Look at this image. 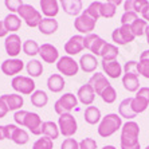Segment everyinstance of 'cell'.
Listing matches in <instances>:
<instances>
[{
    "instance_id": "6da1fadb",
    "label": "cell",
    "mask_w": 149,
    "mask_h": 149,
    "mask_svg": "<svg viewBox=\"0 0 149 149\" xmlns=\"http://www.w3.org/2000/svg\"><path fill=\"white\" fill-rule=\"evenodd\" d=\"M140 126L134 121H126L122 124L121 137H120V148L121 149H141L139 141Z\"/></svg>"
},
{
    "instance_id": "7a4b0ae2",
    "label": "cell",
    "mask_w": 149,
    "mask_h": 149,
    "mask_svg": "<svg viewBox=\"0 0 149 149\" xmlns=\"http://www.w3.org/2000/svg\"><path fill=\"white\" fill-rule=\"evenodd\" d=\"M122 128V118L117 113H109L105 117H102L101 122L98 124L97 132L101 137L108 139L110 136H113L117 130Z\"/></svg>"
},
{
    "instance_id": "3957f363",
    "label": "cell",
    "mask_w": 149,
    "mask_h": 149,
    "mask_svg": "<svg viewBox=\"0 0 149 149\" xmlns=\"http://www.w3.org/2000/svg\"><path fill=\"white\" fill-rule=\"evenodd\" d=\"M17 16L23 19L26 22V24L31 28L38 27L43 19L40 12L38 10H35V7H32L31 4H23L17 11Z\"/></svg>"
},
{
    "instance_id": "277c9868",
    "label": "cell",
    "mask_w": 149,
    "mask_h": 149,
    "mask_svg": "<svg viewBox=\"0 0 149 149\" xmlns=\"http://www.w3.org/2000/svg\"><path fill=\"white\" fill-rule=\"evenodd\" d=\"M11 86L16 93L24 94V95H31L35 91V82L34 78L31 77H24V75H16L11 81Z\"/></svg>"
},
{
    "instance_id": "5b68a950",
    "label": "cell",
    "mask_w": 149,
    "mask_h": 149,
    "mask_svg": "<svg viewBox=\"0 0 149 149\" xmlns=\"http://www.w3.org/2000/svg\"><path fill=\"white\" fill-rule=\"evenodd\" d=\"M58 128H59L61 134L65 136L66 139L73 137L77 133V129H78V124H77L75 117L71 113H65V114L59 116Z\"/></svg>"
},
{
    "instance_id": "8992f818",
    "label": "cell",
    "mask_w": 149,
    "mask_h": 149,
    "mask_svg": "<svg viewBox=\"0 0 149 149\" xmlns=\"http://www.w3.org/2000/svg\"><path fill=\"white\" fill-rule=\"evenodd\" d=\"M77 106H78V98H77V95H74L73 93H66V94H63L59 100L55 101L54 110H55V113L58 116H62L65 113H70Z\"/></svg>"
},
{
    "instance_id": "52a82bcc",
    "label": "cell",
    "mask_w": 149,
    "mask_h": 149,
    "mask_svg": "<svg viewBox=\"0 0 149 149\" xmlns=\"http://www.w3.org/2000/svg\"><path fill=\"white\" fill-rule=\"evenodd\" d=\"M56 69L61 73V75L63 74V75H66V77H74L79 71V63L77 62L73 56L65 55L58 59Z\"/></svg>"
},
{
    "instance_id": "ba28073f",
    "label": "cell",
    "mask_w": 149,
    "mask_h": 149,
    "mask_svg": "<svg viewBox=\"0 0 149 149\" xmlns=\"http://www.w3.org/2000/svg\"><path fill=\"white\" fill-rule=\"evenodd\" d=\"M134 35H133L130 26L128 24H121V27L116 28L111 32V40L114 42L116 46H125L128 43H132L134 40Z\"/></svg>"
},
{
    "instance_id": "9c48e42d",
    "label": "cell",
    "mask_w": 149,
    "mask_h": 149,
    "mask_svg": "<svg viewBox=\"0 0 149 149\" xmlns=\"http://www.w3.org/2000/svg\"><path fill=\"white\" fill-rule=\"evenodd\" d=\"M95 24H97V20L89 16L85 11L79 16H77L75 20H74V27L79 34H91L95 28Z\"/></svg>"
},
{
    "instance_id": "30bf717a",
    "label": "cell",
    "mask_w": 149,
    "mask_h": 149,
    "mask_svg": "<svg viewBox=\"0 0 149 149\" xmlns=\"http://www.w3.org/2000/svg\"><path fill=\"white\" fill-rule=\"evenodd\" d=\"M105 43H106V40H104L100 35L93 34V32H91V34H87L86 36H85V42H83L85 49H87L90 51V54H93V55H95V56L97 55L100 56L101 50H102V47L105 46Z\"/></svg>"
},
{
    "instance_id": "8fae6325",
    "label": "cell",
    "mask_w": 149,
    "mask_h": 149,
    "mask_svg": "<svg viewBox=\"0 0 149 149\" xmlns=\"http://www.w3.org/2000/svg\"><path fill=\"white\" fill-rule=\"evenodd\" d=\"M22 47H23V45H22L20 36L17 34H10L6 36V39H4V49H6V52L11 58H16L20 54Z\"/></svg>"
},
{
    "instance_id": "7c38bea8",
    "label": "cell",
    "mask_w": 149,
    "mask_h": 149,
    "mask_svg": "<svg viewBox=\"0 0 149 149\" xmlns=\"http://www.w3.org/2000/svg\"><path fill=\"white\" fill-rule=\"evenodd\" d=\"M83 42H85V36H82L81 34L73 35V36L65 43V46H63L65 52H66L69 56H74V55H77V54L82 52L83 49H85Z\"/></svg>"
},
{
    "instance_id": "4fadbf2b",
    "label": "cell",
    "mask_w": 149,
    "mask_h": 149,
    "mask_svg": "<svg viewBox=\"0 0 149 149\" xmlns=\"http://www.w3.org/2000/svg\"><path fill=\"white\" fill-rule=\"evenodd\" d=\"M0 69H1L3 74H6V75L16 77V74H19L22 70L24 69V62L17 58H10V59H6L0 65Z\"/></svg>"
},
{
    "instance_id": "5bb4252c",
    "label": "cell",
    "mask_w": 149,
    "mask_h": 149,
    "mask_svg": "<svg viewBox=\"0 0 149 149\" xmlns=\"http://www.w3.org/2000/svg\"><path fill=\"white\" fill-rule=\"evenodd\" d=\"M42 124L43 122H42L38 113L27 111V114L24 117V121H23V126H26L32 134H35V136L42 134Z\"/></svg>"
},
{
    "instance_id": "9a60e30c",
    "label": "cell",
    "mask_w": 149,
    "mask_h": 149,
    "mask_svg": "<svg viewBox=\"0 0 149 149\" xmlns=\"http://www.w3.org/2000/svg\"><path fill=\"white\" fill-rule=\"evenodd\" d=\"M39 56L46 63H56L59 59V51L51 43H43L39 47Z\"/></svg>"
},
{
    "instance_id": "2e32d148",
    "label": "cell",
    "mask_w": 149,
    "mask_h": 149,
    "mask_svg": "<svg viewBox=\"0 0 149 149\" xmlns=\"http://www.w3.org/2000/svg\"><path fill=\"white\" fill-rule=\"evenodd\" d=\"M77 98H78V102H81L85 106H91L95 100V91L89 83H85L77 91Z\"/></svg>"
},
{
    "instance_id": "e0dca14e",
    "label": "cell",
    "mask_w": 149,
    "mask_h": 149,
    "mask_svg": "<svg viewBox=\"0 0 149 149\" xmlns=\"http://www.w3.org/2000/svg\"><path fill=\"white\" fill-rule=\"evenodd\" d=\"M62 10L70 16H79L82 14V0H58Z\"/></svg>"
},
{
    "instance_id": "ac0fdd59",
    "label": "cell",
    "mask_w": 149,
    "mask_h": 149,
    "mask_svg": "<svg viewBox=\"0 0 149 149\" xmlns=\"http://www.w3.org/2000/svg\"><path fill=\"white\" fill-rule=\"evenodd\" d=\"M102 70L109 78H113V79L120 78L122 75V71H124V69L117 59L116 61H102Z\"/></svg>"
},
{
    "instance_id": "d6986e66",
    "label": "cell",
    "mask_w": 149,
    "mask_h": 149,
    "mask_svg": "<svg viewBox=\"0 0 149 149\" xmlns=\"http://www.w3.org/2000/svg\"><path fill=\"white\" fill-rule=\"evenodd\" d=\"M87 83L93 87L94 91H95V94H98V95H101V93H102L106 87L110 86V82H109L108 78H106L102 73L93 74V75L90 77V79H89V82Z\"/></svg>"
},
{
    "instance_id": "ffe728a7",
    "label": "cell",
    "mask_w": 149,
    "mask_h": 149,
    "mask_svg": "<svg viewBox=\"0 0 149 149\" xmlns=\"http://www.w3.org/2000/svg\"><path fill=\"white\" fill-rule=\"evenodd\" d=\"M79 69L82 70L83 73H94L95 69L98 67V61H97V56L87 52V54H83L79 59Z\"/></svg>"
},
{
    "instance_id": "44dd1931",
    "label": "cell",
    "mask_w": 149,
    "mask_h": 149,
    "mask_svg": "<svg viewBox=\"0 0 149 149\" xmlns=\"http://www.w3.org/2000/svg\"><path fill=\"white\" fill-rule=\"evenodd\" d=\"M122 85H124L125 90L130 91V93H137L139 89H140L139 74L124 73V75H122Z\"/></svg>"
},
{
    "instance_id": "7402d4cb",
    "label": "cell",
    "mask_w": 149,
    "mask_h": 149,
    "mask_svg": "<svg viewBox=\"0 0 149 149\" xmlns=\"http://www.w3.org/2000/svg\"><path fill=\"white\" fill-rule=\"evenodd\" d=\"M1 100L7 104L8 109L10 110H14V111H17L20 110L22 106L24 105V100H23V97H22L20 94H3L1 95Z\"/></svg>"
},
{
    "instance_id": "603a6c76",
    "label": "cell",
    "mask_w": 149,
    "mask_h": 149,
    "mask_svg": "<svg viewBox=\"0 0 149 149\" xmlns=\"http://www.w3.org/2000/svg\"><path fill=\"white\" fill-rule=\"evenodd\" d=\"M58 27H59V23H58V20H55V17H43L38 26L39 31L43 35L55 34L58 31Z\"/></svg>"
},
{
    "instance_id": "cb8c5ba5",
    "label": "cell",
    "mask_w": 149,
    "mask_h": 149,
    "mask_svg": "<svg viewBox=\"0 0 149 149\" xmlns=\"http://www.w3.org/2000/svg\"><path fill=\"white\" fill-rule=\"evenodd\" d=\"M149 8V1L148 0H125L124 3V10L125 12L133 11L136 14H142L145 10Z\"/></svg>"
},
{
    "instance_id": "d4e9b609",
    "label": "cell",
    "mask_w": 149,
    "mask_h": 149,
    "mask_svg": "<svg viewBox=\"0 0 149 149\" xmlns=\"http://www.w3.org/2000/svg\"><path fill=\"white\" fill-rule=\"evenodd\" d=\"M132 98L133 97H128V98H125V100H122L120 106H118V114H120V117L125 118L128 121H132L133 118H136V116H137L132 109Z\"/></svg>"
},
{
    "instance_id": "484cf974",
    "label": "cell",
    "mask_w": 149,
    "mask_h": 149,
    "mask_svg": "<svg viewBox=\"0 0 149 149\" xmlns=\"http://www.w3.org/2000/svg\"><path fill=\"white\" fill-rule=\"evenodd\" d=\"M40 10L46 17H55L59 12V1L58 0H40Z\"/></svg>"
},
{
    "instance_id": "4316f807",
    "label": "cell",
    "mask_w": 149,
    "mask_h": 149,
    "mask_svg": "<svg viewBox=\"0 0 149 149\" xmlns=\"http://www.w3.org/2000/svg\"><path fill=\"white\" fill-rule=\"evenodd\" d=\"M65 86H66V82H65L63 75L61 74H51L47 78V87L52 93H61L65 89Z\"/></svg>"
},
{
    "instance_id": "83f0119b",
    "label": "cell",
    "mask_w": 149,
    "mask_h": 149,
    "mask_svg": "<svg viewBox=\"0 0 149 149\" xmlns=\"http://www.w3.org/2000/svg\"><path fill=\"white\" fill-rule=\"evenodd\" d=\"M85 121L89 125H97L101 122L102 116H101V110L97 106H87L85 109V114H83Z\"/></svg>"
},
{
    "instance_id": "f1b7e54d",
    "label": "cell",
    "mask_w": 149,
    "mask_h": 149,
    "mask_svg": "<svg viewBox=\"0 0 149 149\" xmlns=\"http://www.w3.org/2000/svg\"><path fill=\"white\" fill-rule=\"evenodd\" d=\"M42 134L45 136V137L51 139L52 141L56 140L59 137V134H61L58 124H55V122H52V121H45L42 124Z\"/></svg>"
},
{
    "instance_id": "f546056e",
    "label": "cell",
    "mask_w": 149,
    "mask_h": 149,
    "mask_svg": "<svg viewBox=\"0 0 149 149\" xmlns=\"http://www.w3.org/2000/svg\"><path fill=\"white\" fill-rule=\"evenodd\" d=\"M118 54H120V51H118L117 46L113 45V43H108V42H106L105 46L102 47V50H101L100 56L102 58V61H116Z\"/></svg>"
},
{
    "instance_id": "4dcf8cb0",
    "label": "cell",
    "mask_w": 149,
    "mask_h": 149,
    "mask_svg": "<svg viewBox=\"0 0 149 149\" xmlns=\"http://www.w3.org/2000/svg\"><path fill=\"white\" fill-rule=\"evenodd\" d=\"M4 27H6V30H7L8 32H12V34H15V31H17L19 28H20L22 26V19L17 15L15 14H8L7 16L4 17Z\"/></svg>"
},
{
    "instance_id": "1f68e13d",
    "label": "cell",
    "mask_w": 149,
    "mask_h": 149,
    "mask_svg": "<svg viewBox=\"0 0 149 149\" xmlns=\"http://www.w3.org/2000/svg\"><path fill=\"white\" fill-rule=\"evenodd\" d=\"M26 70H27L28 77L31 78H38L43 74V65L38 59H31L30 62L26 65Z\"/></svg>"
},
{
    "instance_id": "d6a6232c",
    "label": "cell",
    "mask_w": 149,
    "mask_h": 149,
    "mask_svg": "<svg viewBox=\"0 0 149 149\" xmlns=\"http://www.w3.org/2000/svg\"><path fill=\"white\" fill-rule=\"evenodd\" d=\"M30 97H31V104L35 108H45L49 102V95L43 90H35Z\"/></svg>"
},
{
    "instance_id": "836d02e7",
    "label": "cell",
    "mask_w": 149,
    "mask_h": 149,
    "mask_svg": "<svg viewBox=\"0 0 149 149\" xmlns=\"http://www.w3.org/2000/svg\"><path fill=\"white\" fill-rule=\"evenodd\" d=\"M28 140H30V136H28L27 130L16 126V129H15L12 136H11V141H14L16 145H26L28 142Z\"/></svg>"
},
{
    "instance_id": "e575fe53",
    "label": "cell",
    "mask_w": 149,
    "mask_h": 149,
    "mask_svg": "<svg viewBox=\"0 0 149 149\" xmlns=\"http://www.w3.org/2000/svg\"><path fill=\"white\" fill-rule=\"evenodd\" d=\"M149 106V101L146 98L141 97V95H137L132 98V109L136 114H140V113H144V111L148 109Z\"/></svg>"
},
{
    "instance_id": "d590c367",
    "label": "cell",
    "mask_w": 149,
    "mask_h": 149,
    "mask_svg": "<svg viewBox=\"0 0 149 149\" xmlns=\"http://www.w3.org/2000/svg\"><path fill=\"white\" fill-rule=\"evenodd\" d=\"M39 47H40V46H39L34 39H28V40H26L24 43H23L22 50H23V52H24L27 56H35V55H39Z\"/></svg>"
},
{
    "instance_id": "8d00e7d4",
    "label": "cell",
    "mask_w": 149,
    "mask_h": 149,
    "mask_svg": "<svg viewBox=\"0 0 149 149\" xmlns=\"http://www.w3.org/2000/svg\"><path fill=\"white\" fill-rule=\"evenodd\" d=\"M146 26H148V23H146L144 19H137V20H134L130 24V30H132L133 35L134 36H142V35H145V28Z\"/></svg>"
},
{
    "instance_id": "74e56055",
    "label": "cell",
    "mask_w": 149,
    "mask_h": 149,
    "mask_svg": "<svg viewBox=\"0 0 149 149\" xmlns=\"http://www.w3.org/2000/svg\"><path fill=\"white\" fill-rule=\"evenodd\" d=\"M100 97L102 98V101H104L105 104H113L116 101V98H117V91H116V89L110 85V86H108L101 93Z\"/></svg>"
},
{
    "instance_id": "f35d334b",
    "label": "cell",
    "mask_w": 149,
    "mask_h": 149,
    "mask_svg": "<svg viewBox=\"0 0 149 149\" xmlns=\"http://www.w3.org/2000/svg\"><path fill=\"white\" fill-rule=\"evenodd\" d=\"M101 7H102V3H101V1H93V3L85 10V12H86L89 16L93 17V19L98 20L101 17Z\"/></svg>"
},
{
    "instance_id": "ab89813d",
    "label": "cell",
    "mask_w": 149,
    "mask_h": 149,
    "mask_svg": "<svg viewBox=\"0 0 149 149\" xmlns=\"http://www.w3.org/2000/svg\"><path fill=\"white\" fill-rule=\"evenodd\" d=\"M117 12V7H116L114 4L111 3H102V7H101V16L102 17H106V19H110L113 17Z\"/></svg>"
},
{
    "instance_id": "60d3db41",
    "label": "cell",
    "mask_w": 149,
    "mask_h": 149,
    "mask_svg": "<svg viewBox=\"0 0 149 149\" xmlns=\"http://www.w3.org/2000/svg\"><path fill=\"white\" fill-rule=\"evenodd\" d=\"M52 148H54L52 140L49 139V137H45V136L38 139L32 145V149H52Z\"/></svg>"
},
{
    "instance_id": "b9f144b4",
    "label": "cell",
    "mask_w": 149,
    "mask_h": 149,
    "mask_svg": "<svg viewBox=\"0 0 149 149\" xmlns=\"http://www.w3.org/2000/svg\"><path fill=\"white\" fill-rule=\"evenodd\" d=\"M137 71H139V75H142L144 78L149 79V61H139Z\"/></svg>"
},
{
    "instance_id": "7bdbcfd3",
    "label": "cell",
    "mask_w": 149,
    "mask_h": 149,
    "mask_svg": "<svg viewBox=\"0 0 149 149\" xmlns=\"http://www.w3.org/2000/svg\"><path fill=\"white\" fill-rule=\"evenodd\" d=\"M23 4V0H4V6L7 10H10V12H17Z\"/></svg>"
},
{
    "instance_id": "ee69618b",
    "label": "cell",
    "mask_w": 149,
    "mask_h": 149,
    "mask_svg": "<svg viewBox=\"0 0 149 149\" xmlns=\"http://www.w3.org/2000/svg\"><path fill=\"white\" fill-rule=\"evenodd\" d=\"M139 19V15L133 12V11H129V12H124L121 16V24H128L130 26L134 20Z\"/></svg>"
},
{
    "instance_id": "f6af8a7d",
    "label": "cell",
    "mask_w": 149,
    "mask_h": 149,
    "mask_svg": "<svg viewBox=\"0 0 149 149\" xmlns=\"http://www.w3.org/2000/svg\"><path fill=\"white\" fill-rule=\"evenodd\" d=\"M98 145H97V141L94 139H83L82 141L79 142V149H97Z\"/></svg>"
},
{
    "instance_id": "bcb514c9",
    "label": "cell",
    "mask_w": 149,
    "mask_h": 149,
    "mask_svg": "<svg viewBox=\"0 0 149 149\" xmlns=\"http://www.w3.org/2000/svg\"><path fill=\"white\" fill-rule=\"evenodd\" d=\"M61 149H79V142L75 139H66L61 144Z\"/></svg>"
},
{
    "instance_id": "7dc6e473",
    "label": "cell",
    "mask_w": 149,
    "mask_h": 149,
    "mask_svg": "<svg viewBox=\"0 0 149 149\" xmlns=\"http://www.w3.org/2000/svg\"><path fill=\"white\" fill-rule=\"evenodd\" d=\"M122 69H124V73L139 74V71H137V62H136V61H128Z\"/></svg>"
},
{
    "instance_id": "c3c4849f",
    "label": "cell",
    "mask_w": 149,
    "mask_h": 149,
    "mask_svg": "<svg viewBox=\"0 0 149 149\" xmlns=\"http://www.w3.org/2000/svg\"><path fill=\"white\" fill-rule=\"evenodd\" d=\"M26 114H27V110H17L15 111L14 114V121L16 125H19V126H23V121H24V117Z\"/></svg>"
},
{
    "instance_id": "681fc988",
    "label": "cell",
    "mask_w": 149,
    "mask_h": 149,
    "mask_svg": "<svg viewBox=\"0 0 149 149\" xmlns=\"http://www.w3.org/2000/svg\"><path fill=\"white\" fill-rule=\"evenodd\" d=\"M17 125L16 124H8V125H4V136L7 140H11V136L14 133V130L16 129Z\"/></svg>"
},
{
    "instance_id": "f907efd6",
    "label": "cell",
    "mask_w": 149,
    "mask_h": 149,
    "mask_svg": "<svg viewBox=\"0 0 149 149\" xmlns=\"http://www.w3.org/2000/svg\"><path fill=\"white\" fill-rule=\"evenodd\" d=\"M8 111H10V109H8L7 104H6V102H4V101L0 98V118H4V117H6Z\"/></svg>"
},
{
    "instance_id": "816d5d0a",
    "label": "cell",
    "mask_w": 149,
    "mask_h": 149,
    "mask_svg": "<svg viewBox=\"0 0 149 149\" xmlns=\"http://www.w3.org/2000/svg\"><path fill=\"white\" fill-rule=\"evenodd\" d=\"M7 35H8V31L4 27V23L0 20V38H6Z\"/></svg>"
},
{
    "instance_id": "f5cc1de1",
    "label": "cell",
    "mask_w": 149,
    "mask_h": 149,
    "mask_svg": "<svg viewBox=\"0 0 149 149\" xmlns=\"http://www.w3.org/2000/svg\"><path fill=\"white\" fill-rule=\"evenodd\" d=\"M140 61H149V50H145V51L141 52V55H140Z\"/></svg>"
},
{
    "instance_id": "db71d44e",
    "label": "cell",
    "mask_w": 149,
    "mask_h": 149,
    "mask_svg": "<svg viewBox=\"0 0 149 149\" xmlns=\"http://www.w3.org/2000/svg\"><path fill=\"white\" fill-rule=\"evenodd\" d=\"M141 16H142V19H144L145 22H149V8H148V10H145L144 12H142Z\"/></svg>"
},
{
    "instance_id": "11a10c76",
    "label": "cell",
    "mask_w": 149,
    "mask_h": 149,
    "mask_svg": "<svg viewBox=\"0 0 149 149\" xmlns=\"http://www.w3.org/2000/svg\"><path fill=\"white\" fill-rule=\"evenodd\" d=\"M106 1H108V3L114 4L116 7H117V6H120V4H122V1H124V0H106Z\"/></svg>"
},
{
    "instance_id": "9f6ffc18",
    "label": "cell",
    "mask_w": 149,
    "mask_h": 149,
    "mask_svg": "<svg viewBox=\"0 0 149 149\" xmlns=\"http://www.w3.org/2000/svg\"><path fill=\"white\" fill-rule=\"evenodd\" d=\"M4 139H6V136H4V126H0V141Z\"/></svg>"
},
{
    "instance_id": "6f0895ef",
    "label": "cell",
    "mask_w": 149,
    "mask_h": 149,
    "mask_svg": "<svg viewBox=\"0 0 149 149\" xmlns=\"http://www.w3.org/2000/svg\"><path fill=\"white\" fill-rule=\"evenodd\" d=\"M145 36H146V42L149 43V24L146 26V28H145Z\"/></svg>"
},
{
    "instance_id": "680465c9",
    "label": "cell",
    "mask_w": 149,
    "mask_h": 149,
    "mask_svg": "<svg viewBox=\"0 0 149 149\" xmlns=\"http://www.w3.org/2000/svg\"><path fill=\"white\" fill-rule=\"evenodd\" d=\"M102 149H117V148H116V146H113V145H105Z\"/></svg>"
},
{
    "instance_id": "91938a15",
    "label": "cell",
    "mask_w": 149,
    "mask_h": 149,
    "mask_svg": "<svg viewBox=\"0 0 149 149\" xmlns=\"http://www.w3.org/2000/svg\"><path fill=\"white\" fill-rule=\"evenodd\" d=\"M145 149H149V145H148V146H145Z\"/></svg>"
},
{
    "instance_id": "94428289",
    "label": "cell",
    "mask_w": 149,
    "mask_h": 149,
    "mask_svg": "<svg viewBox=\"0 0 149 149\" xmlns=\"http://www.w3.org/2000/svg\"><path fill=\"white\" fill-rule=\"evenodd\" d=\"M148 45H149V43H148Z\"/></svg>"
}]
</instances>
